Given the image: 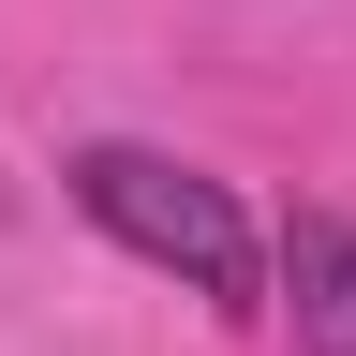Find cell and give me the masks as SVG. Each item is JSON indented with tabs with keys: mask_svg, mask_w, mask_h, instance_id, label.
<instances>
[{
	"mask_svg": "<svg viewBox=\"0 0 356 356\" xmlns=\"http://www.w3.org/2000/svg\"><path fill=\"white\" fill-rule=\"evenodd\" d=\"M60 178H74V208L104 222L119 252L178 267V282H193L208 312H267V252H252V222H238V193H222L208 163H178V149H134V134H104V149H74Z\"/></svg>",
	"mask_w": 356,
	"mask_h": 356,
	"instance_id": "6da1fadb",
	"label": "cell"
},
{
	"mask_svg": "<svg viewBox=\"0 0 356 356\" xmlns=\"http://www.w3.org/2000/svg\"><path fill=\"white\" fill-rule=\"evenodd\" d=\"M282 312H297V356H356V222L341 208L282 222Z\"/></svg>",
	"mask_w": 356,
	"mask_h": 356,
	"instance_id": "7a4b0ae2",
	"label": "cell"
}]
</instances>
